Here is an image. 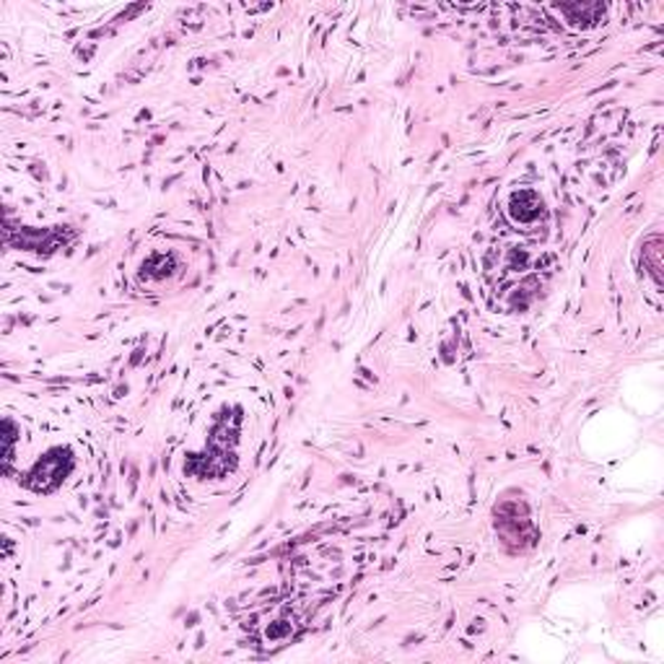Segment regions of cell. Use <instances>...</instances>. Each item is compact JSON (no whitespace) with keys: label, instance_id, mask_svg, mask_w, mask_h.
I'll list each match as a JSON object with an SVG mask.
<instances>
[{"label":"cell","instance_id":"3","mask_svg":"<svg viewBox=\"0 0 664 664\" xmlns=\"http://www.w3.org/2000/svg\"><path fill=\"white\" fill-rule=\"evenodd\" d=\"M540 210H543V203H540V197L532 193V190H524V193H517L511 197V216H515L517 221H535Z\"/></svg>","mask_w":664,"mask_h":664},{"label":"cell","instance_id":"2","mask_svg":"<svg viewBox=\"0 0 664 664\" xmlns=\"http://www.w3.org/2000/svg\"><path fill=\"white\" fill-rule=\"evenodd\" d=\"M73 470V455L71 449L55 447L47 451V455L39 460L34 468L26 472V488L37 491V493H50L55 488L65 483V478L71 475Z\"/></svg>","mask_w":664,"mask_h":664},{"label":"cell","instance_id":"1","mask_svg":"<svg viewBox=\"0 0 664 664\" xmlns=\"http://www.w3.org/2000/svg\"><path fill=\"white\" fill-rule=\"evenodd\" d=\"M239 423H242V410L234 408V415H229V410H224V415H218V421L214 423V431H210V442L205 447V455H195L190 470L197 472V475H208L218 478L226 475V472L234 470L237 455H234V442L239 434Z\"/></svg>","mask_w":664,"mask_h":664}]
</instances>
